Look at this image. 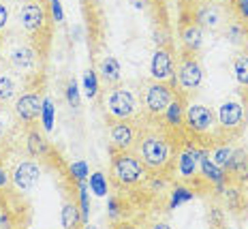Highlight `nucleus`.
I'll list each match as a JSON object with an SVG mask.
<instances>
[{
	"mask_svg": "<svg viewBox=\"0 0 248 229\" xmlns=\"http://www.w3.org/2000/svg\"><path fill=\"white\" fill-rule=\"evenodd\" d=\"M135 152L141 159V163L146 165V169L154 171V174H161L171 163V146L161 133H139L135 142Z\"/></svg>",
	"mask_w": 248,
	"mask_h": 229,
	"instance_id": "1",
	"label": "nucleus"
},
{
	"mask_svg": "<svg viewBox=\"0 0 248 229\" xmlns=\"http://www.w3.org/2000/svg\"><path fill=\"white\" fill-rule=\"evenodd\" d=\"M146 165L137 157V152L120 150L113 152L111 159V178L120 186H137L146 180Z\"/></svg>",
	"mask_w": 248,
	"mask_h": 229,
	"instance_id": "2",
	"label": "nucleus"
},
{
	"mask_svg": "<svg viewBox=\"0 0 248 229\" xmlns=\"http://www.w3.org/2000/svg\"><path fill=\"white\" fill-rule=\"evenodd\" d=\"M175 98V92H173V86L167 84V82H148L143 86V92H141V105H143V112L150 114V116H163L165 109L169 107Z\"/></svg>",
	"mask_w": 248,
	"mask_h": 229,
	"instance_id": "3",
	"label": "nucleus"
},
{
	"mask_svg": "<svg viewBox=\"0 0 248 229\" xmlns=\"http://www.w3.org/2000/svg\"><path fill=\"white\" fill-rule=\"evenodd\" d=\"M105 109L113 120H131L137 114V98L128 88L113 86L105 98Z\"/></svg>",
	"mask_w": 248,
	"mask_h": 229,
	"instance_id": "4",
	"label": "nucleus"
},
{
	"mask_svg": "<svg viewBox=\"0 0 248 229\" xmlns=\"http://www.w3.org/2000/svg\"><path fill=\"white\" fill-rule=\"evenodd\" d=\"M184 124L190 133L208 135L216 127V114L214 109L203 105V103H190L184 109Z\"/></svg>",
	"mask_w": 248,
	"mask_h": 229,
	"instance_id": "5",
	"label": "nucleus"
},
{
	"mask_svg": "<svg viewBox=\"0 0 248 229\" xmlns=\"http://www.w3.org/2000/svg\"><path fill=\"white\" fill-rule=\"evenodd\" d=\"M19 26L28 34H39L47 26V9L41 0H26L17 11Z\"/></svg>",
	"mask_w": 248,
	"mask_h": 229,
	"instance_id": "6",
	"label": "nucleus"
},
{
	"mask_svg": "<svg viewBox=\"0 0 248 229\" xmlns=\"http://www.w3.org/2000/svg\"><path fill=\"white\" fill-rule=\"evenodd\" d=\"M175 82L182 88L184 92H193L197 90L203 82V69H201L199 60L195 58L188 51V56H184L182 60L178 62V69H175Z\"/></svg>",
	"mask_w": 248,
	"mask_h": 229,
	"instance_id": "7",
	"label": "nucleus"
},
{
	"mask_svg": "<svg viewBox=\"0 0 248 229\" xmlns=\"http://www.w3.org/2000/svg\"><path fill=\"white\" fill-rule=\"evenodd\" d=\"M43 109V98L39 92H22L15 97L13 103V116L24 124H34L41 118Z\"/></svg>",
	"mask_w": 248,
	"mask_h": 229,
	"instance_id": "8",
	"label": "nucleus"
},
{
	"mask_svg": "<svg viewBox=\"0 0 248 229\" xmlns=\"http://www.w3.org/2000/svg\"><path fill=\"white\" fill-rule=\"evenodd\" d=\"M216 122L223 131H237L244 124V103L240 98H227L218 105Z\"/></svg>",
	"mask_w": 248,
	"mask_h": 229,
	"instance_id": "9",
	"label": "nucleus"
},
{
	"mask_svg": "<svg viewBox=\"0 0 248 229\" xmlns=\"http://www.w3.org/2000/svg\"><path fill=\"white\" fill-rule=\"evenodd\" d=\"M41 180V167L34 161H22L11 174V182L17 191L22 193H30Z\"/></svg>",
	"mask_w": 248,
	"mask_h": 229,
	"instance_id": "10",
	"label": "nucleus"
},
{
	"mask_svg": "<svg viewBox=\"0 0 248 229\" xmlns=\"http://www.w3.org/2000/svg\"><path fill=\"white\" fill-rule=\"evenodd\" d=\"M175 73V60L169 48H156L150 60V77L156 82H169Z\"/></svg>",
	"mask_w": 248,
	"mask_h": 229,
	"instance_id": "11",
	"label": "nucleus"
},
{
	"mask_svg": "<svg viewBox=\"0 0 248 229\" xmlns=\"http://www.w3.org/2000/svg\"><path fill=\"white\" fill-rule=\"evenodd\" d=\"M109 142L113 152L120 150H133L137 142V131L128 120H113L109 127Z\"/></svg>",
	"mask_w": 248,
	"mask_h": 229,
	"instance_id": "12",
	"label": "nucleus"
},
{
	"mask_svg": "<svg viewBox=\"0 0 248 229\" xmlns=\"http://www.w3.org/2000/svg\"><path fill=\"white\" fill-rule=\"evenodd\" d=\"M37 49H32L30 45H17L11 54H9V65H11V69L15 73H19V75H28V73H32L37 69Z\"/></svg>",
	"mask_w": 248,
	"mask_h": 229,
	"instance_id": "13",
	"label": "nucleus"
},
{
	"mask_svg": "<svg viewBox=\"0 0 248 229\" xmlns=\"http://www.w3.org/2000/svg\"><path fill=\"white\" fill-rule=\"evenodd\" d=\"M195 19H197V24L201 28H210V30H216L223 26V9L216 7L214 2H205L201 4L197 9V13H195Z\"/></svg>",
	"mask_w": 248,
	"mask_h": 229,
	"instance_id": "14",
	"label": "nucleus"
},
{
	"mask_svg": "<svg viewBox=\"0 0 248 229\" xmlns=\"http://www.w3.org/2000/svg\"><path fill=\"white\" fill-rule=\"evenodd\" d=\"M26 150L32 159H45L49 154V142L39 129H30L26 135Z\"/></svg>",
	"mask_w": 248,
	"mask_h": 229,
	"instance_id": "15",
	"label": "nucleus"
},
{
	"mask_svg": "<svg viewBox=\"0 0 248 229\" xmlns=\"http://www.w3.org/2000/svg\"><path fill=\"white\" fill-rule=\"evenodd\" d=\"M199 150L195 148H186L180 152V159H178V174L182 178H193L197 174V167H199Z\"/></svg>",
	"mask_w": 248,
	"mask_h": 229,
	"instance_id": "16",
	"label": "nucleus"
},
{
	"mask_svg": "<svg viewBox=\"0 0 248 229\" xmlns=\"http://www.w3.org/2000/svg\"><path fill=\"white\" fill-rule=\"evenodd\" d=\"M199 167H201V174H203L205 178L212 182V184H216V186L225 184V171H223V167H218V165L210 159L208 152H201L199 154Z\"/></svg>",
	"mask_w": 248,
	"mask_h": 229,
	"instance_id": "17",
	"label": "nucleus"
},
{
	"mask_svg": "<svg viewBox=\"0 0 248 229\" xmlns=\"http://www.w3.org/2000/svg\"><path fill=\"white\" fill-rule=\"evenodd\" d=\"M99 75H101V80L105 82V84L116 86L118 82H120V75H122L120 62L113 58V56H105V58L99 62Z\"/></svg>",
	"mask_w": 248,
	"mask_h": 229,
	"instance_id": "18",
	"label": "nucleus"
},
{
	"mask_svg": "<svg viewBox=\"0 0 248 229\" xmlns=\"http://www.w3.org/2000/svg\"><path fill=\"white\" fill-rule=\"evenodd\" d=\"M182 43L190 54L199 51L201 43H203V33H201V26L197 22H193V24H188L182 28Z\"/></svg>",
	"mask_w": 248,
	"mask_h": 229,
	"instance_id": "19",
	"label": "nucleus"
},
{
	"mask_svg": "<svg viewBox=\"0 0 248 229\" xmlns=\"http://www.w3.org/2000/svg\"><path fill=\"white\" fill-rule=\"evenodd\" d=\"M60 223L62 227H77L81 221V208L75 204V199H69L62 204V212H60Z\"/></svg>",
	"mask_w": 248,
	"mask_h": 229,
	"instance_id": "20",
	"label": "nucleus"
},
{
	"mask_svg": "<svg viewBox=\"0 0 248 229\" xmlns=\"http://www.w3.org/2000/svg\"><path fill=\"white\" fill-rule=\"evenodd\" d=\"M15 97H17V82H15L13 75L2 73V75H0V105L13 101Z\"/></svg>",
	"mask_w": 248,
	"mask_h": 229,
	"instance_id": "21",
	"label": "nucleus"
},
{
	"mask_svg": "<svg viewBox=\"0 0 248 229\" xmlns=\"http://www.w3.org/2000/svg\"><path fill=\"white\" fill-rule=\"evenodd\" d=\"M233 150H235V148H231V146L220 144V146H216V148L212 150L210 159L214 161V163L218 165V167L227 169V167H229V163H231V157H233Z\"/></svg>",
	"mask_w": 248,
	"mask_h": 229,
	"instance_id": "22",
	"label": "nucleus"
},
{
	"mask_svg": "<svg viewBox=\"0 0 248 229\" xmlns=\"http://www.w3.org/2000/svg\"><path fill=\"white\" fill-rule=\"evenodd\" d=\"M163 116L167 118V122H169V124H173V127H180V124L184 122V107H182V101H180V98L175 97L173 101L169 103V107L165 109Z\"/></svg>",
	"mask_w": 248,
	"mask_h": 229,
	"instance_id": "23",
	"label": "nucleus"
},
{
	"mask_svg": "<svg viewBox=\"0 0 248 229\" xmlns=\"http://www.w3.org/2000/svg\"><path fill=\"white\" fill-rule=\"evenodd\" d=\"M227 169L235 176H244L248 171V152L246 150H233V157H231V163Z\"/></svg>",
	"mask_w": 248,
	"mask_h": 229,
	"instance_id": "24",
	"label": "nucleus"
},
{
	"mask_svg": "<svg viewBox=\"0 0 248 229\" xmlns=\"http://www.w3.org/2000/svg\"><path fill=\"white\" fill-rule=\"evenodd\" d=\"M233 73L237 84L242 88H248V54H240L233 60Z\"/></svg>",
	"mask_w": 248,
	"mask_h": 229,
	"instance_id": "25",
	"label": "nucleus"
},
{
	"mask_svg": "<svg viewBox=\"0 0 248 229\" xmlns=\"http://www.w3.org/2000/svg\"><path fill=\"white\" fill-rule=\"evenodd\" d=\"M225 36L231 41L233 45H240V43H244V26L242 24H237V22H231V24H227V28H225Z\"/></svg>",
	"mask_w": 248,
	"mask_h": 229,
	"instance_id": "26",
	"label": "nucleus"
},
{
	"mask_svg": "<svg viewBox=\"0 0 248 229\" xmlns=\"http://www.w3.org/2000/svg\"><path fill=\"white\" fill-rule=\"evenodd\" d=\"M90 191L94 195H99V197L107 195V180H105V176H103L101 171H96V174L90 176Z\"/></svg>",
	"mask_w": 248,
	"mask_h": 229,
	"instance_id": "27",
	"label": "nucleus"
},
{
	"mask_svg": "<svg viewBox=\"0 0 248 229\" xmlns=\"http://www.w3.org/2000/svg\"><path fill=\"white\" fill-rule=\"evenodd\" d=\"M84 90H86V97L88 98H96L99 95V84H96V73L94 71H86L84 75Z\"/></svg>",
	"mask_w": 248,
	"mask_h": 229,
	"instance_id": "28",
	"label": "nucleus"
},
{
	"mask_svg": "<svg viewBox=\"0 0 248 229\" xmlns=\"http://www.w3.org/2000/svg\"><path fill=\"white\" fill-rule=\"evenodd\" d=\"M41 118H43V127L45 131H49L54 127V105L51 98H43V109H41Z\"/></svg>",
	"mask_w": 248,
	"mask_h": 229,
	"instance_id": "29",
	"label": "nucleus"
},
{
	"mask_svg": "<svg viewBox=\"0 0 248 229\" xmlns=\"http://www.w3.org/2000/svg\"><path fill=\"white\" fill-rule=\"evenodd\" d=\"M79 204H81V221L88 223V216H90V201H88L86 182H79Z\"/></svg>",
	"mask_w": 248,
	"mask_h": 229,
	"instance_id": "30",
	"label": "nucleus"
},
{
	"mask_svg": "<svg viewBox=\"0 0 248 229\" xmlns=\"http://www.w3.org/2000/svg\"><path fill=\"white\" fill-rule=\"evenodd\" d=\"M66 101L71 107H79V90H77V82L71 80L66 84Z\"/></svg>",
	"mask_w": 248,
	"mask_h": 229,
	"instance_id": "31",
	"label": "nucleus"
},
{
	"mask_svg": "<svg viewBox=\"0 0 248 229\" xmlns=\"http://www.w3.org/2000/svg\"><path fill=\"white\" fill-rule=\"evenodd\" d=\"M188 199H193V193L188 189H184V186H178L171 195V206H180L182 201H188Z\"/></svg>",
	"mask_w": 248,
	"mask_h": 229,
	"instance_id": "32",
	"label": "nucleus"
},
{
	"mask_svg": "<svg viewBox=\"0 0 248 229\" xmlns=\"http://www.w3.org/2000/svg\"><path fill=\"white\" fill-rule=\"evenodd\" d=\"M71 174L77 178V182H84L86 176H88V169H86V163L84 161H79V163H73L71 165Z\"/></svg>",
	"mask_w": 248,
	"mask_h": 229,
	"instance_id": "33",
	"label": "nucleus"
},
{
	"mask_svg": "<svg viewBox=\"0 0 248 229\" xmlns=\"http://www.w3.org/2000/svg\"><path fill=\"white\" fill-rule=\"evenodd\" d=\"M49 9H51V15H54V19L60 24L62 19H64V13H62V4H60V0H49Z\"/></svg>",
	"mask_w": 248,
	"mask_h": 229,
	"instance_id": "34",
	"label": "nucleus"
},
{
	"mask_svg": "<svg viewBox=\"0 0 248 229\" xmlns=\"http://www.w3.org/2000/svg\"><path fill=\"white\" fill-rule=\"evenodd\" d=\"M235 11L242 19H248V0H235Z\"/></svg>",
	"mask_w": 248,
	"mask_h": 229,
	"instance_id": "35",
	"label": "nucleus"
},
{
	"mask_svg": "<svg viewBox=\"0 0 248 229\" xmlns=\"http://www.w3.org/2000/svg\"><path fill=\"white\" fill-rule=\"evenodd\" d=\"M9 24V9L4 2H0V30H4Z\"/></svg>",
	"mask_w": 248,
	"mask_h": 229,
	"instance_id": "36",
	"label": "nucleus"
},
{
	"mask_svg": "<svg viewBox=\"0 0 248 229\" xmlns=\"http://www.w3.org/2000/svg\"><path fill=\"white\" fill-rule=\"evenodd\" d=\"M4 135H7V118H4V114L0 112V142L4 139Z\"/></svg>",
	"mask_w": 248,
	"mask_h": 229,
	"instance_id": "37",
	"label": "nucleus"
},
{
	"mask_svg": "<svg viewBox=\"0 0 248 229\" xmlns=\"http://www.w3.org/2000/svg\"><path fill=\"white\" fill-rule=\"evenodd\" d=\"M7 184H9V176H7V171L0 169V189H2V186H7Z\"/></svg>",
	"mask_w": 248,
	"mask_h": 229,
	"instance_id": "38",
	"label": "nucleus"
},
{
	"mask_svg": "<svg viewBox=\"0 0 248 229\" xmlns=\"http://www.w3.org/2000/svg\"><path fill=\"white\" fill-rule=\"evenodd\" d=\"M199 2H214V0H199Z\"/></svg>",
	"mask_w": 248,
	"mask_h": 229,
	"instance_id": "39",
	"label": "nucleus"
}]
</instances>
